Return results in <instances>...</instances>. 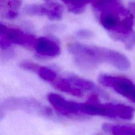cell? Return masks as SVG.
Instances as JSON below:
<instances>
[{
  "mask_svg": "<svg viewBox=\"0 0 135 135\" xmlns=\"http://www.w3.org/2000/svg\"><path fill=\"white\" fill-rule=\"evenodd\" d=\"M92 3L99 13L101 25L116 40L123 42L134 32L133 15L123 6L120 0H94Z\"/></svg>",
  "mask_w": 135,
  "mask_h": 135,
  "instance_id": "6da1fadb",
  "label": "cell"
},
{
  "mask_svg": "<svg viewBox=\"0 0 135 135\" xmlns=\"http://www.w3.org/2000/svg\"><path fill=\"white\" fill-rule=\"evenodd\" d=\"M68 50L75 63L86 70L93 69L103 63H109L121 71L127 70L131 67V62L127 57L105 47L73 43L68 46Z\"/></svg>",
  "mask_w": 135,
  "mask_h": 135,
  "instance_id": "7a4b0ae2",
  "label": "cell"
},
{
  "mask_svg": "<svg viewBox=\"0 0 135 135\" xmlns=\"http://www.w3.org/2000/svg\"><path fill=\"white\" fill-rule=\"evenodd\" d=\"M97 95L92 96L85 104H80V114L88 115H99L109 118L131 120L134 115V109L122 104H100Z\"/></svg>",
  "mask_w": 135,
  "mask_h": 135,
  "instance_id": "3957f363",
  "label": "cell"
},
{
  "mask_svg": "<svg viewBox=\"0 0 135 135\" xmlns=\"http://www.w3.org/2000/svg\"><path fill=\"white\" fill-rule=\"evenodd\" d=\"M14 110L25 111L46 117H53L52 112L48 107L31 98H11L3 102L1 105V113Z\"/></svg>",
  "mask_w": 135,
  "mask_h": 135,
  "instance_id": "277c9868",
  "label": "cell"
},
{
  "mask_svg": "<svg viewBox=\"0 0 135 135\" xmlns=\"http://www.w3.org/2000/svg\"><path fill=\"white\" fill-rule=\"evenodd\" d=\"M36 40L35 37L20 29L8 27L1 24L0 44L2 49H7L12 44L33 48Z\"/></svg>",
  "mask_w": 135,
  "mask_h": 135,
  "instance_id": "5b68a950",
  "label": "cell"
},
{
  "mask_svg": "<svg viewBox=\"0 0 135 135\" xmlns=\"http://www.w3.org/2000/svg\"><path fill=\"white\" fill-rule=\"evenodd\" d=\"M99 82L105 86L112 88L119 94L133 102H134L135 85L129 79L123 76L101 75L99 76Z\"/></svg>",
  "mask_w": 135,
  "mask_h": 135,
  "instance_id": "8992f818",
  "label": "cell"
},
{
  "mask_svg": "<svg viewBox=\"0 0 135 135\" xmlns=\"http://www.w3.org/2000/svg\"><path fill=\"white\" fill-rule=\"evenodd\" d=\"M25 11L30 15H45L50 19L55 21L62 18L63 9L60 4L50 1L42 5L34 4L27 5L25 7Z\"/></svg>",
  "mask_w": 135,
  "mask_h": 135,
  "instance_id": "52a82bcc",
  "label": "cell"
},
{
  "mask_svg": "<svg viewBox=\"0 0 135 135\" xmlns=\"http://www.w3.org/2000/svg\"><path fill=\"white\" fill-rule=\"evenodd\" d=\"M47 99L54 109L63 115L74 116L80 114V103L69 101L57 94H50Z\"/></svg>",
  "mask_w": 135,
  "mask_h": 135,
  "instance_id": "ba28073f",
  "label": "cell"
},
{
  "mask_svg": "<svg viewBox=\"0 0 135 135\" xmlns=\"http://www.w3.org/2000/svg\"><path fill=\"white\" fill-rule=\"evenodd\" d=\"M33 49L39 55L46 57H54L61 52V49L57 42L47 37L36 38Z\"/></svg>",
  "mask_w": 135,
  "mask_h": 135,
  "instance_id": "9c48e42d",
  "label": "cell"
},
{
  "mask_svg": "<svg viewBox=\"0 0 135 135\" xmlns=\"http://www.w3.org/2000/svg\"><path fill=\"white\" fill-rule=\"evenodd\" d=\"M67 79L72 83L73 85L76 88H79L81 90H88L94 93L95 95L100 96L104 98H108V94L100 88L98 86L92 82L86 79H83L76 75H70Z\"/></svg>",
  "mask_w": 135,
  "mask_h": 135,
  "instance_id": "30bf717a",
  "label": "cell"
},
{
  "mask_svg": "<svg viewBox=\"0 0 135 135\" xmlns=\"http://www.w3.org/2000/svg\"><path fill=\"white\" fill-rule=\"evenodd\" d=\"M22 0H0L1 14L9 19L16 18Z\"/></svg>",
  "mask_w": 135,
  "mask_h": 135,
  "instance_id": "8fae6325",
  "label": "cell"
},
{
  "mask_svg": "<svg viewBox=\"0 0 135 135\" xmlns=\"http://www.w3.org/2000/svg\"><path fill=\"white\" fill-rule=\"evenodd\" d=\"M103 129L112 135H135V125H113L105 124Z\"/></svg>",
  "mask_w": 135,
  "mask_h": 135,
  "instance_id": "7c38bea8",
  "label": "cell"
},
{
  "mask_svg": "<svg viewBox=\"0 0 135 135\" xmlns=\"http://www.w3.org/2000/svg\"><path fill=\"white\" fill-rule=\"evenodd\" d=\"M54 87L63 92L77 97H81L83 96V91L74 86L68 79H59L54 84Z\"/></svg>",
  "mask_w": 135,
  "mask_h": 135,
  "instance_id": "4fadbf2b",
  "label": "cell"
},
{
  "mask_svg": "<svg viewBox=\"0 0 135 135\" xmlns=\"http://www.w3.org/2000/svg\"><path fill=\"white\" fill-rule=\"evenodd\" d=\"M68 7L71 12L76 14L82 13L86 6L89 3H92L94 0H62Z\"/></svg>",
  "mask_w": 135,
  "mask_h": 135,
  "instance_id": "5bb4252c",
  "label": "cell"
},
{
  "mask_svg": "<svg viewBox=\"0 0 135 135\" xmlns=\"http://www.w3.org/2000/svg\"><path fill=\"white\" fill-rule=\"evenodd\" d=\"M35 73L38 74L42 79L50 83L54 82L57 78L56 73L51 69L46 67L38 65Z\"/></svg>",
  "mask_w": 135,
  "mask_h": 135,
  "instance_id": "9a60e30c",
  "label": "cell"
},
{
  "mask_svg": "<svg viewBox=\"0 0 135 135\" xmlns=\"http://www.w3.org/2000/svg\"><path fill=\"white\" fill-rule=\"evenodd\" d=\"M76 36L81 38H90L93 36V34L91 31L88 30H80L76 32Z\"/></svg>",
  "mask_w": 135,
  "mask_h": 135,
  "instance_id": "2e32d148",
  "label": "cell"
},
{
  "mask_svg": "<svg viewBox=\"0 0 135 135\" xmlns=\"http://www.w3.org/2000/svg\"><path fill=\"white\" fill-rule=\"evenodd\" d=\"M46 1H47V2H50V1H51V0H46Z\"/></svg>",
  "mask_w": 135,
  "mask_h": 135,
  "instance_id": "e0dca14e",
  "label": "cell"
},
{
  "mask_svg": "<svg viewBox=\"0 0 135 135\" xmlns=\"http://www.w3.org/2000/svg\"><path fill=\"white\" fill-rule=\"evenodd\" d=\"M134 10H135V5H134Z\"/></svg>",
  "mask_w": 135,
  "mask_h": 135,
  "instance_id": "ac0fdd59",
  "label": "cell"
},
{
  "mask_svg": "<svg viewBox=\"0 0 135 135\" xmlns=\"http://www.w3.org/2000/svg\"><path fill=\"white\" fill-rule=\"evenodd\" d=\"M134 103H135V99H134Z\"/></svg>",
  "mask_w": 135,
  "mask_h": 135,
  "instance_id": "d6986e66",
  "label": "cell"
}]
</instances>
